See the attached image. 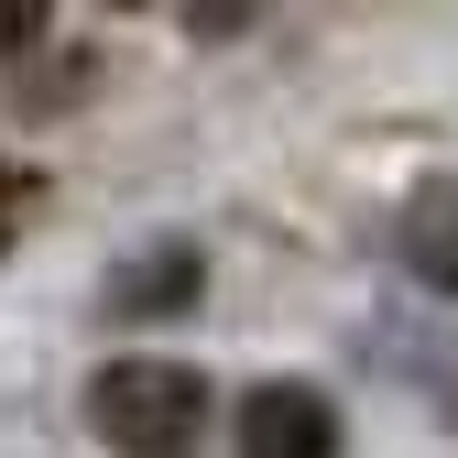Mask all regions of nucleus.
I'll return each mask as SVG.
<instances>
[{
	"label": "nucleus",
	"instance_id": "nucleus-1",
	"mask_svg": "<svg viewBox=\"0 0 458 458\" xmlns=\"http://www.w3.org/2000/svg\"><path fill=\"white\" fill-rule=\"evenodd\" d=\"M88 426H98V447H121V458H197V437H208V382L186 371V360H109L98 382H88Z\"/></svg>",
	"mask_w": 458,
	"mask_h": 458
},
{
	"label": "nucleus",
	"instance_id": "nucleus-2",
	"mask_svg": "<svg viewBox=\"0 0 458 458\" xmlns=\"http://www.w3.org/2000/svg\"><path fill=\"white\" fill-rule=\"evenodd\" d=\"M241 458H338V404L317 382H251L241 393Z\"/></svg>",
	"mask_w": 458,
	"mask_h": 458
},
{
	"label": "nucleus",
	"instance_id": "nucleus-3",
	"mask_svg": "<svg viewBox=\"0 0 458 458\" xmlns=\"http://www.w3.org/2000/svg\"><path fill=\"white\" fill-rule=\"evenodd\" d=\"M404 262L437 284V295H458V175L415 186V208H404Z\"/></svg>",
	"mask_w": 458,
	"mask_h": 458
},
{
	"label": "nucleus",
	"instance_id": "nucleus-4",
	"mask_svg": "<svg viewBox=\"0 0 458 458\" xmlns=\"http://www.w3.org/2000/svg\"><path fill=\"white\" fill-rule=\"evenodd\" d=\"M22 44H44V12H33V0H12V12H0V55H22Z\"/></svg>",
	"mask_w": 458,
	"mask_h": 458
},
{
	"label": "nucleus",
	"instance_id": "nucleus-5",
	"mask_svg": "<svg viewBox=\"0 0 458 458\" xmlns=\"http://www.w3.org/2000/svg\"><path fill=\"white\" fill-rule=\"evenodd\" d=\"M0 218H12V197H0Z\"/></svg>",
	"mask_w": 458,
	"mask_h": 458
}]
</instances>
